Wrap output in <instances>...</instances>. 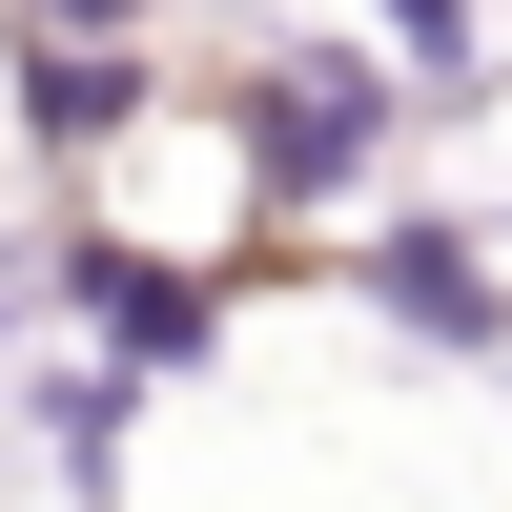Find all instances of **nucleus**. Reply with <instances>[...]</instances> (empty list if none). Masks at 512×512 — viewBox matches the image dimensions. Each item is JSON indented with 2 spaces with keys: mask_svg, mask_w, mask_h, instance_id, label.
<instances>
[{
  "mask_svg": "<svg viewBox=\"0 0 512 512\" xmlns=\"http://www.w3.org/2000/svg\"><path fill=\"white\" fill-rule=\"evenodd\" d=\"M62 21H123V0H62Z\"/></svg>",
  "mask_w": 512,
  "mask_h": 512,
  "instance_id": "423d86ee",
  "label": "nucleus"
},
{
  "mask_svg": "<svg viewBox=\"0 0 512 512\" xmlns=\"http://www.w3.org/2000/svg\"><path fill=\"white\" fill-rule=\"evenodd\" d=\"M82 308H103L123 349H185V328H205V287H164V267H82Z\"/></svg>",
  "mask_w": 512,
  "mask_h": 512,
  "instance_id": "20e7f679",
  "label": "nucleus"
},
{
  "mask_svg": "<svg viewBox=\"0 0 512 512\" xmlns=\"http://www.w3.org/2000/svg\"><path fill=\"white\" fill-rule=\"evenodd\" d=\"M390 308H410V328H472V349H492V267H451V246H431V226H410V246H390Z\"/></svg>",
  "mask_w": 512,
  "mask_h": 512,
  "instance_id": "f03ea898",
  "label": "nucleus"
},
{
  "mask_svg": "<svg viewBox=\"0 0 512 512\" xmlns=\"http://www.w3.org/2000/svg\"><path fill=\"white\" fill-rule=\"evenodd\" d=\"M369 123H390V103H369L349 62H287V82H267V164H287V185H349Z\"/></svg>",
  "mask_w": 512,
  "mask_h": 512,
  "instance_id": "f257e3e1",
  "label": "nucleus"
},
{
  "mask_svg": "<svg viewBox=\"0 0 512 512\" xmlns=\"http://www.w3.org/2000/svg\"><path fill=\"white\" fill-rule=\"evenodd\" d=\"M390 21H410V41H431V62H472V0H390Z\"/></svg>",
  "mask_w": 512,
  "mask_h": 512,
  "instance_id": "39448f33",
  "label": "nucleus"
},
{
  "mask_svg": "<svg viewBox=\"0 0 512 512\" xmlns=\"http://www.w3.org/2000/svg\"><path fill=\"white\" fill-rule=\"evenodd\" d=\"M21 103H41V123H62V144H103V123H123V103H144V82H123V62H103V41H62V62H41V82H21Z\"/></svg>",
  "mask_w": 512,
  "mask_h": 512,
  "instance_id": "7ed1b4c3",
  "label": "nucleus"
}]
</instances>
